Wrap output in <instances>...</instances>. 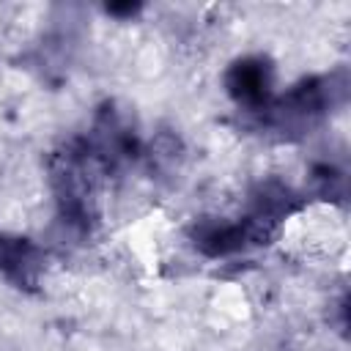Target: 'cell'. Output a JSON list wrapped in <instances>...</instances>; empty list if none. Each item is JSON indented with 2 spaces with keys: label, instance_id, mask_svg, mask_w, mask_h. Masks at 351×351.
Returning <instances> with one entry per match:
<instances>
[{
  "label": "cell",
  "instance_id": "cell-1",
  "mask_svg": "<svg viewBox=\"0 0 351 351\" xmlns=\"http://www.w3.org/2000/svg\"><path fill=\"white\" fill-rule=\"evenodd\" d=\"M101 170L85 140H71L52 154L49 173L52 189L60 203V214L77 225L88 228L96 219V173Z\"/></svg>",
  "mask_w": 351,
  "mask_h": 351
},
{
  "label": "cell",
  "instance_id": "cell-6",
  "mask_svg": "<svg viewBox=\"0 0 351 351\" xmlns=\"http://www.w3.org/2000/svg\"><path fill=\"white\" fill-rule=\"evenodd\" d=\"M137 8H140V5H129V3H126V5H107L110 14H134Z\"/></svg>",
  "mask_w": 351,
  "mask_h": 351
},
{
  "label": "cell",
  "instance_id": "cell-5",
  "mask_svg": "<svg viewBox=\"0 0 351 351\" xmlns=\"http://www.w3.org/2000/svg\"><path fill=\"white\" fill-rule=\"evenodd\" d=\"M44 269V250L22 236H0V274L16 288L38 285Z\"/></svg>",
  "mask_w": 351,
  "mask_h": 351
},
{
  "label": "cell",
  "instance_id": "cell-4",
  "mask_svg": "<svg viewBox=\"0 0 351 351\" xmlns=\"http://www.w3.org/2000/svg\"><path fill=\"white\" fill-rule=\"evenodd\" d=\"M271 66L266 58H241L225 71V88L247 110H263L271 99Z\"/></svg>",
  "mask_w": 351,
  "mask_h": 351
},
{
  "label": "cell",
  "instance_id": "cell-3",
  "mask_svg": "<svg viewBox=\"0 0 351 351\" xmlns=\"http://www.w3.org/2000/svg\"><path fill=\"white\" fill-rule=\"evenodd\" d=\"M195 247L203 255L219 258V255H230L239 250H247L252 244H266L274 236V228L263 225L255 217H244L239 222H225V219H200L192 225L189 230Z\"/></svg>",
  "mask_w": 351,
  "mask_h": 351
},
{
  "label": "cell",
  "instance_id": "cell-2",
  "mask_svg": "<svg viewBox=\"0 0 351 351\" xmlns=\"http://www.w3.org/2000/svg\"><path fill=\"white\" fill-rule=\"evenodd\" d=\"M335 101V88L332 80H304L296 88H291L282 99L274 104H266V121L277 132H304L310 129Z\"/></svg>",
  "mask_w": 351,
  "mask_h": 351
}]
</instances>
